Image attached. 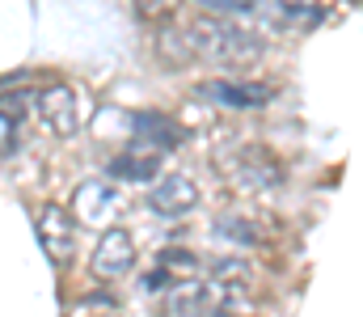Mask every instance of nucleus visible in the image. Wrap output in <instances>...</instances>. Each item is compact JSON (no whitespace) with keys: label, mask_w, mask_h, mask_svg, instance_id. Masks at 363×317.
<instances>
[{"label":"nucleus","mask_w":363,"mask_h":317,"mask_svg":"<svg viewBox=\"0 0 363 317\" xmlns=\"http://www.w3.org/2000/svg\"><path fill=\"white\" fill-rule=\"evenodd\" d=\"M186 47L207 60V64H224V68H237V64H250L262 55V38L241 30L237 21L228 17H199L190 30H186Z\"/></svg>","instance_id":"obj_1"},{"label":"nucleus","mask_w":363,"mask_h":317,"mask_svg":"<svg viewBox=\"0 0 363 317\" xmlns=\"http://www.w3.org/2000/svg\"><path fill=\"white\" fill-rule=\"evenodd\" d=\"M245 305H250V288L203 275L199 284H178L165 296V317H241Z\"/></svg>","instance_id":"obj_2"},{"label":"nucleus","mask_w":363,"mask_h":317,"mask_svg":"<svg viewBox=\"0 0 363 317\" xmlns=\"http://www.w3.org/2000/svg\"><path fill=\"white\" fill-rule=\"evenodd\" d=\"M199 208V187L190 174H165L157 178V187L148 191V211L165 216V220H182Z\"/></svg>","instance_id":"obj_3"},{"label":"nucleus","mask_w":363,"mask_h":317,"mask_svg":"<svg viewBox=\"0 0 363 317\" xmlns=\"http://www.w3.org/2000/svg\"><path fill=\"white\" fill-rule=\"evenodd\" d=\"M194 98L207 106H228V110H254V106H267L274 98L271 85H258V81H203L194 85Z\"/></svg>","instance_id":"obj_4"},{"label":"nucleus","mask_w":363,"mask_h":317,"mask_svg":"<svg viewBox=\"0 0 363 317\" xmlns=\"http://www.w3.org/2000/svg\"><path fill=\"white\" fill-rule=\"evenodd\" d=\"M34 228H38V241H43L51 262H72V254H77V220H72V211L51 204V208L38 211Z\"/></svg>","instance_id":"obj_5"},{"label":"nucleus","mask_w":363,"mask_h":317,"mask_svg":"<svg viewBox=\"0 0 363 317\" xmlns=\"http://www.w3.org/2000/svg\"><path fill=\"white\" fill-rule=\"evenodd\" d=\"M135 267V241L127 228H106L97 237V250H93V275L97 279H123L127 271Z\"/></svg>","instance_id":"obj_6"},{"label":"nucleus","mask_w":363,"mask_h":317,"mask_svg":"<svg viewBox=\"0 0 363 317\" xmlns=\"http://www.w3.org/2000/svg\"><path fill=\"white\" fill-rule=\"evenodd\" d=\"M34 110H38L43 127L55 131V135H72L77 123H81V110H77V98H72L68 85H47V89H38V94H34Z\"/></svg>","instance_id":"obj_7"},{"label":"nucleus","mask_w":363,"mask_h":317,"mask_svg":"<svg viewBox=\"0 0 363 317\" xmlns=\"http://www.w3.org/2000/svg\"><path fill=\"white\" fill-rule=\"evenodd\" d=\"M237 169H233V178L237 182H245L250 191H271L283 182V169H279V161H274L271 152H262V148H245V152H237V161H233Z\"/></svg>","instance_id":"obj_8"},{"label":"nucleus","mask_w":363,"mask_h":317,"mask_svg":"<svg viewBox=\"0 0 363 317\" xmlns=\"http://www.w3.org/2000/svg\"><path fill=\"white\" fill-rule=\"evenodd\" d=\"M157 169H161V152L148 144H131L127 152H118L110 161V178H118V182H152Z\"/></svg>","instance_id":"obj_9"},{"label":"nucleus","mask_w":363,"mask_h":317,"mask_svg":"<svg viewBox=\"0 0 363 317\" xmlns=\"http://www.w3.org/2000/svg\"><path fill=\"white\" fill-rule=\"evenodd\" d=\"M72 204H77V216H81L85 224H106V220H114V211H118V191H114L110 182H81Z\"/></svg>","instance_id":"obj_10"},{"label":"nucleus","mask_w":363,"mask_h":317,"mask_svg":"<svg viewBox=\"0 0 363 317\" xmlns=\"http://www.w3.org/2000/svg\"><path fill=\"white\" fill-rule=\"evenodd\" d=\"M135 144H148L157 152H169L182 144V127L165 114H135Z\"/></svg>","instance_id":"obj_11"},{"label":"nucleus","mask_w":363,"mask_h":317,"mask_svg":"<svg viewBox=\"0 0 363 317\" xmlns=\"http://www.w3.org/2000/svg\"><path fill=\"white\" fill-rule=\"evenodd\" d=\"M274 9L296 30H313V26H321L330 17V0H274Z\"/></svg>","instance_id":"obj_12"},{"label":"nucleus","mask_w":363,"mask_h":317,"mask_svg":"<svg viewBox=\"0 0 363 317\" xmlns=\"http://www.w3.org/2000/svg\"><path fill=\"white\" fill-rule=\"evenodd\" d=\"M17 127H21V123L0 110V157H9V152L17 148Z\"/></svg>","instance_id":"obj_13"},{"label":"nucleus","mask_w":363,"mask_h":317,"mask_svg":"<svg viewBox=\"0 0 363 317\" xmlns=\"http://www.w3.org/2000/svg\"><path fill=\"white\" fill-rule=\"evenodd\" d=\"M199 4L220 9V13H245V9H254V0H199Z\"/></svg>","instance_id":"obj_14"},{"label":"nucleus","mask_w":363,"mask_h":317,"mask_svg":"<svg viewBox=\"0 0 363 317\" xmlns=\"http://www.w3.org/2000/svg\"><path fill=\"white\" fill-rule=\"evenodd\" d=\"M148 13H165V9H174V0H140Z\"/></svg>","instance_id":"obj_15"}]
</instances>
